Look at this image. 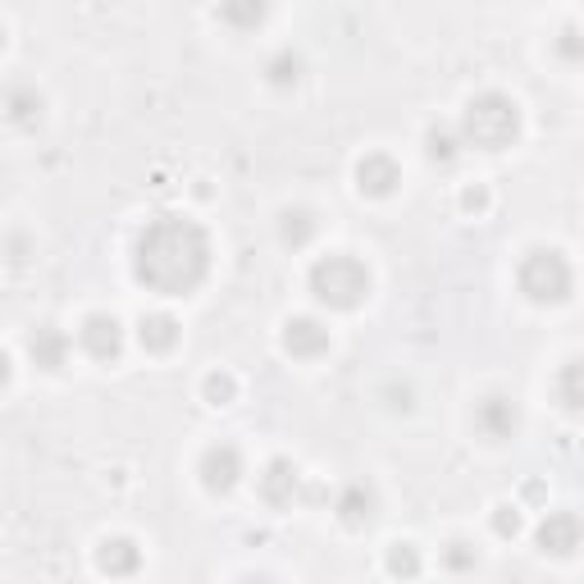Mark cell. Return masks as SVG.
Listing matches in <instances>:
<instances>
[{"label":"cell","instance_id":"obj_2","mask_svg":"<svg viewBox=\"0 0 584 584\" xmlns=\"http://www.w3.org/2000/svg\"><path fill=\"white\" fill-rule=\"evenodd\" d=\"M517 133H521V110L511 97H502V91H484V97H475L461 114V142L465 147L502 151L517 142Z\"/></svg>","mask_w":584,"mask_h":584},{"label":"cell","instance_id":"obj_6","mask_svg":"<svg viewBox=\"0 0 584 584\" xmlns=\"http://www.w3.org/2000/svg\"><path fill=\"white\" fill-rule=\"evenodd\" d=\"M243 480V457L238 448H228V443H220V448H210L201 457V484L210 488V494H228L233 484Z\"/></svg>","mask_w":584,"mask_h":584},{"label":"cell","instance_id":"obj_5","mask_svg":"<svg viewBox=\"0 0 584 584\" xmlns=\"http://www.w3.org/2000/svg\"><path fill=\"white\" fill-rule=\"evenodd\" d=\"M78 338L87 347V357H97V361H114L124 352V324L114 315H87Z\"/></svg>","mask_w":584,"mask_h":584},{"label":"cell","instance_id":"obj_1","mask_svg":"<svg viewBox=\"0 0 584 584\" xmlns=\"http://www.w3.org/2000/svg\"><path fill=\"white\" fill-rule=\"evenodd\" d=\"M133 274L137 284L165 297H188L201 288L210 274V238L206 228L188 215H160L142 228V238L133 247Z\"/></svg>","mask_w":584,"mask_h":584},{"label":"cell","instance_id":"obj_14","mask_svg":"<svg viewBox=\"0 0 584 584\" xmlns=\"http://www.w3.org/2000/svg\"><path fill=\"white\" fill-rule=\"evenodd\" d=\"M137 338H142L147 352H170V347L178 343V320L174 315H142Z\"/></svg>","mask_w":584,"mask_h":584},{"label":"cell","instance_id":"obj_4","mask_svg":"<svg viewBox=\"0 0 584 584\" xmlns=\"http://www.w3.org/2000/svg\"><path fill=\"white\" fill-rule=\"evenodd\" d=\"M517 284L530 301H539V307H552V301H567L571 297V265H567V256L562 251H552V247H534L521 270H517Z\"/></svg>","mask_w":584,"mask_h":584},{"label":"cell","instance_id":"obj_23","mask_svg":"<svg viewBox=\"0 0 584 584\" xmlns=\"http://www.w3.org/2000/svg\"><path fill=\"white\" fill-rule=\"evenodd\" d=\"M206 397H210L215 407L233 402V380H228V375H210V380H206Z\"/></svg>","mask_w":584,"mask_h":584},{"label":"cell","instance_id":"obj_13","mask_svg":"<svg viewBox=\"0 0 584 584\" xmlns=\"http://www.w3.org/2000/svg\"><path fill=\"white\" fill-rule=\"evenodd\" d=\"M97 562L105 575H133L137 567H142V552H137L133 539H105L101 552H97Z\"/></svg>","mask_w":584,"mask_h":584},{"label":"cell","instance_id":"obj_11","mask_svg":"<svg viewBox=\"0 0 584 584\" xmlns=\"http://www.w3.org/2000/svg\"><path fill=\"white\" fill-rule=\"evenodd\" d=\"M297 484H301L297 465L278 457V461H270V465H265V475H261V494H265V502H274V507H288V502L297 498Z\"/></svg>","mask_w":584,"mask_h":584},{"label":"cell","instance_id":"obj_7","mask_svg":"<svg viewBox=\"0 0 584 584\" xmlns=\"http://www.w3.org/2000/svg\"><path fill=\"white\" fill-rule=\"evenodd\" d=\"M580 534H584L580 517H571V511H548L539 534H534V544H539L544 552H552V557H567V552L580 548Z\"/></svg>","mask_w":584,"mask_h":584},{"label":"cell","instance_id":"obj_15","mask_svg":"<svg viewBox=\"0 0 584 584\" xmlns=\"http://www.w3.org/2000/svg\"><path fill=\"white\" fill-rule=\"evenodd\" d=\"M338 517H343V525H365L375 517V494L365 484H347L338 494Z\"/></svg>","mask_w":584,"mask_h":584},{"label":"cell","instance_id":"obj_16","mask_svg":"<svg viewBox=\"0 0 584 584\" xmlns=\"http://www.w3.org/2000/svg\"><path fill=\"white\" fill-rule=\"evenodd\" d=\"M557 397L567 402V411H584V357L562 365V375H557Z\"/></svg>","mask_w":584,"mask_h":584},{"label":"cell","instance_id":"obj_27","mask_svg":"<svg viewBox=\"0 0 584 584\" xmlns=\"http://www.w3.org/2000/svg\"><path fill=\"white\" fill-rule=\"evenodd\" d=\"M247 584H270V580H247Z\"/></svg>","mask_w":584,"mask_h":584},{"label":"cell","instance_id":"obj_8","mask_svg":"<svg viewBox=\"0 0 584 584\" xmlns=\"http://www.w3.org/2000/svg\"><path fill=\"white\" fill-rule=\"evenodd\" d=\"M284 347L293 357H301V361L324 357V352H330V330H324L320 320H311V315H297V320L284 324Z\"/></svg>","mask_w":584,"mask_h":584},{"label":"cell","instance_id":"obj_19","mask_svg":"<svg viewBox=\"0 0 584 584\" xmlns=\"http://www.w3.org/2000/svg\"><path fill=\"white\" fill-rule=\"evenodd\" d=\"M265 78H270L274 87H288V83H297V78H301V60H297L293 51H278V55H270V64H265Z\"/></svg>","mask_w":584,"mask_h":584},{"label":"cell","instance_id":"obj_10","mask_svg":"<svg viewBox=\"0 0 584 584\" xmlns=\"http://www.w3.org/2000/svg\"><path fill=\"white\" fill-rule=\"evenodd\" d=\"M397 183H402V170H397V160L393 156H365L361 165H357V188L365 192V197H388Z\"/></svg>","mask_w":584,"mask_h":584},{"label":"cell","instance_id":"obj_18","mask_svg":"<svg viewBox=\"0 0 584 584\" xmlns=\"http://www.w3.org/2000/svg\"><path fill=\"white\" fill-rule=\"evenodd\" d=\"M425 151H430L434 165H452L457 151H461V137H457L452 128H430V137H425Z\"/></svg>","mask_w":584,"mask_h":584},{"label":"cell","instance_id":"obj_21","mask_svg":"<svg viewBox=\"0 0 584 584\" xmlns=\"http://www.w3.org/2000/svg\"><path fill=\"white\" fill-rule=\"evenodd\" d=\"M388 571L402 575V580H411V575L420 571V552H415L411 544H393V548H388Z\"/></svg>","mask_w":584,"mask_h":584},{"label":"cell","instance_id":"obj_3","mask_svg":"<svg viewBox=\"0 0 584 584\" xmlns=\"http://www.w3.org/2000/svg\"><path fill=\"white\" fill-rule=\"evenodd\" d=\"M311 293L330 311H357L370 297V270L357 261V256L334 251V256H324V261L311 265Z\"/></svg>","mask_w":584,"mask_h":584},{"label":"cell","instance_id":"obj_12","mask_svg":"<svg viewBox=\"0 0 584 584\" xmlns=\"http://www.w3.org/2000/svg\"><path fill=\"white\" fill-rule=\"evenodd\" d=\"M28 347H33V361L41 370H60L64 357H69V338L55 330V324H41V330L28 338Z\"/></svg>","mask_w":584,"mask_h":584},{"label":"cell","instance_id":"obj_25","mask_svg":"<svg viewBox=\"0 0 584 584\" xmlns=\"http://www.w3.org/2000/svg\"><path fill=\"white\" fill-rule=\"evenodd\" d=\"M557 51H562L567 60H575V55H584V37H580V28H567L562 37H557Z\"/></svg>","mask_w":584,"mask_h":584},{"label":"cell","instance_id":"obj_20","mask_svg":"<svg viewBox=\"0 0 584 584\" xmlns=\"http://www.w3.org/2000/svg\"><path fill=\"white\" fill-rule=\"evenodd\" d=\"M37 114H41V97H37V91L14 87V91H10V120H14V124H33Z\"/></svg>","mask_w":584,"mask_h":584},{"label":"cell","instance_id":"obj_22","mask_svg":"<svg viewBox=\"0 0 584 584\" xmlns=\"http://www.w3.org/2000/svg\"><path fill=\"white\" fill-rule=\"evenodd\" d=\"M220 14H224L228 23H243V28H251V23L265 18V5H224Z\"/></svg>","mask_w":584,"mask_h":584},{"label":"cell","instance_id":"obj_24","mask_svg":"<svg viewBox=\"0 0 584 584\" xmlns=\"http://www.w3.org/2000/svg\"><path fill=\"white\" fill-rule=\"evenodd\" d=\"M443 557H448L452 571H471V567H475V552L465 548V544H448V552H443Z\"/></svg>","mask_w":584,"mask_h":584},{"label":"cell","instance_id":"obj_17","mask_svg":"<svg viewBox=\"0 0 584 584\" xmlns=\"http://www.w3.org/2000/svg\"><path fill=\"white\" fill-rule=\"evenodd\" d=\"M278 233H284L288 247H307L315 238V215H311V210H288L284 224H278Z\"/></svg>","mask_w":584,"mask_h":584},{"label":"cell","instance_id":"obj_26","mask_svg":"<svg viewBox=\"0 0 584 584\" xmlns=\"http://www.w3.org/2000/svg\"><path fill=\"white\" fill-rule=\"evenodd\" d=\"M494 530H498V534H517V530H521V517H517V507H498V517H494Z\"/></svg>","mask_w":584,"mask_h":584},{"label":"cell","instance_id":"obj_9","mask_svg":"<svg viewBox=\"0 0 584 584\" xmlns=\"http://www.w3.org/2000/svg\"><path fill=\"white\" fill-rule=\"evenodd\" d=\"M475 425H480L484 438H511V434H517V425H521V411H517L511 397L494 393V397H484V402L475 407Z\"/></svg>","mask_w":584,"mask_h":584}]
</instances>
